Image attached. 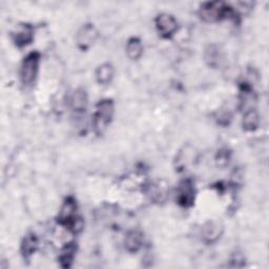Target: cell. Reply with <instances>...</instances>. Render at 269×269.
<instances>
[{
    "instance_id": "cell-6",
    "label": "cell",
    "mask_w": 269,
    "mask_h": 269,
    "mask_svg": "<svg viewBox=\"0 0 269 269\" xmlns=\"http://www.w3.org/2000/svg\"><path fill=\"white\" fill-rule=\"evenodd\" d=\"M156 26L159 33L163 37L167 38L176 33L178 29V23L174 17L166 14V13H162V14L158 15L156 18Z\"/></svg>"
},
{
    "instance_id": "cell-15",
    "label": "cell",
    "mask_w": 269,
    "mask_h": 269,
    "mask_svg": "<svg viewBox=\"0 0 269 269\" xmlns=\"http://www.w3.org/2000/svg\"><path fill=\"white\" fill-rule=\"evenodd\" d=\"M38 246V240L35 237V235H29L26 236L22 242L21 245V251L24 258H30L33 255V253L36 251Z\"/></svg>"
},
{
    "instance_id": "cell-14",
    "label": "cell",
    "mask_w": 269,
    "mask_h": 269,
    "mask_svg": "<svg viewBox=\"0 0 269 269\" xmlns=\"http://www.w3.org/2000/svg\"><path fill=\"white\" fill-rule=\"evenodd\" d=\"M260 123V117L258 112L255 110H248L246 111L243 117V127L245 130L251 131L257 129Z\"/></svg>"
},
{
    "instance_id": "cell-7",
    "label": "cell",
    "mask_w": 269,
    "mask_h": 269,
    "mask_svg": "<svg viewBox=\"0 0 269 269\" xmlns=\"http://www.w3.org/2000/svg\"><path fill=\"white\" fill-rule=\"evenodd\" d=\"M97 36H98V33L96 29L94 28L92 24H86L78 32V35H77L78 46L82 50H85L96 41Z\"/></svg>"
},
{
    "instance_id": "cell-13",
    "label": "cell",
    "mask_w": 269,
    "mask_h": 269,
    "mask_svg": "<svg viewBox=\"0 0 269 269\" xmlns=\"http://www.w3.org/2000/svg\"><path fill=\"white\" fill-rule=\"evenodd\" d=\"M76 254V246L72 244H67L61 251L59 255V262L63 268H69L72 266Z\"/></svg>"
},
{
    "instance_id": "cell-18",
    "label": "cell",
    "mask_w": 269,
    "mask_h": 269,
    "mask_svg": "<svg viewBox=\"0 0 269 269\" xmlns=\"http://www.w3.org/2000/svg\"><path fill=\"white\" fill-rule=\"evenodd\" d=\"M206 60L209 61L210 65H216L220 60V53L218 50H214L212 47L206 51Z\"/></svg>"
},
{
    "instance_id": "cell-3",
    "label": "cell",
    "mask_w": 269,
    "mask_h": 269,
    "mask_svg": "<svg viewBox=\"0 0 269 269\" xmlns=\"http://www.w3.org/2000/svg\"><path fill=\"white\" fill-rule=\"evenodd\" d=\"M78 217H77V203L76 201L73 198H67L64 203L62 204L59 214H58V222L70 228V230H73L76 232V227Z\"/></svg>"
},
{
    "instance_id": "cell-4",
    "label": "cell",
    "mask_w": 269,
    "mask_h": 269,
    "mask_svg": "<svg viewBox=\"0 0 269 269\" xmlns=\"http://www.w3.org/2000/svg\"><path fill=\"white\" fill-rule=\"evenodd\" d=\"M39 59L40 56L36 52L29 54V55L24 58L20 71L21 81L24 85H30L35 81L38 73Z\"/></svg>"
},
{
    "instance_id": "cell-17",
    "label": "cell",
    "mask_w": 269,
    "mask_h": 269,
    "mask_svg": "<svg viewBox=\"0 0 269 269\" xmlns=\"http://www.w3.org/2000/svg\"><path fill=\"white\" fill-rule=\"evenodd\" d=\"M152 196L153 199L156 201H162L165 199L166 197V190L165 187L160 184H155L153 186V190H152Z\"/></svg>"
},
{
    "instance_id": "cell-8",
    "label": "cell",
    "mask_w": 269,
    "mask_h": 269,
    "mask_svg": "<svg viewBox=\"0 0 269 269\" xmlns=\"http://www.w3.org/2000/svg\"><path fill=\"white\" fill-rule=\"evenodd\" d=\"M223 233V227L218 222H208L202 228V239L207 244L217 242Z\"/></svg>"
},
{
    "instance_id": "cell-5",
    "label": "cell",
    "mask_w": 269,
    "mask_h": 269,
    "mask_svg": "<svg viewBox=\"0 0 269 269\" xmlns=\"http://www.w3.org/2000/svg\"><path fill=\"white\" fill-rule=\"evenodd\" d=\"M195 201V187L191 180H183L180 182L177 190V202L183 207H190Z\"/></svg>"
},
{
    "instance_id": "cell-12",
    "label": "cell",
    "mask_w": 269,
    "mask_h": 269,
    "mask_svg": "<svg viewBox=\"0 0 269 269\" xmlns=\"http://www.w3.org/2000/svg\"><path fill=\"white\" fill-rule=\"evenodd\" d=\"M126 53L131 60L139 59L143 54V46L141 40L138 38H130L126 44Z\"/></svg>"
},
{
    "instance_id": "cell-11",
    "label": "cell",
    "mask_w": 269,
    "mask_h": 269,
    "mask_svg": "<svg viewBox=\"0 0 269 269\" xmlns=\"http://www.w3.org/2000/svg\"><path fill=\"white\" fill-rule=\"evenodd\" d=\"M114 76V71H113V66L110 63H103L101 64L97 71H96V78L97 81L102 84L106 85L109 84Z\"/></svg>"
},
{
    "instance_id": "cell-16",
    "label": "cell",
    "mask_w": 269,
    "mask_h": 269,
    "mask_svg": "<svg viewBox=\"0 0 269 269\" xmlns=\"http://www.w3.org/2000/svg\"><path fill=\"white\" fill-rule=\"evenodd\" d=\"M33 40V31L29 26H25L21 31L17 32L14 37V41L18 47H24L29 44Z\"/></svg>"
},
{
    "instance_id": "cell-2",
    "label": "cell",
    "mask_w": 269,
    "mask_h": 269,
    "mask_svg": "<svg viewBox=\"0 0 269 269\" xmlns=\"http://www.w3.org/2000/svg\"><path fill=\"white\" fill-rule=\"evenodd\" d=\"M114 115V103L112 100H102L97 104L96 113L94 115V128L100 133L109 125Z\"/></svg>"
},
{
    "instance_id": "cell-10",
    "label": "cell",
    "mask_w": 269,
    "mask_h": 269,
    "mask_svg": "<svg viewBox=\"0 0 269 269\" xmlns=\"http://www.w3.org/2000/svg\"><path fill=\"white\" fill-rule=\"evenodd\" d=\"M71 104H72V109L76 113L84 112L87 106V96L85 91L83 89L75 91L71 99Z\"/></svg>"
},
{
    "instance_id": "cell-1",
    "label": "cell",
    "mask_w": 269,
    "mask_h": 269,
    "mask_svg": "<svg viewBox=\"0 0 269 269\" xmlns=\"http://www.w3.org/2000/svg\"><path fill=\"white\" fill-rule=\"evenodd\" d=\"M234 14L231 8L226 7L223 3L213 2L207 3L201 7L200 16L204 21L212 22L217 21L222 18L231 17Z\"/></svg>"
},
{
    "instance_id": "cell-9",
    "label": "cell",
    "mask_w": 269,
    "mask_h": 269,
    "mask_svg": "<svg viewBox=\"0 0 269 269\" xmlns=\"http://www.w3.org/2000/svg\"><path fill=\"white\" fill-rule=\"evenodd\" d=\"M142 241H143V237H142L141 233H139L137 231L129 232L126 235L125 240H124L126 250L131 252V253L137 252L142 246Z\"/></svg>"
}]
</instances>
